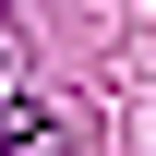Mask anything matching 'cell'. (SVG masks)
<instances>
[{"label": "cell", "instance_id": "cell-1", "mask_svg": "<svg viewBox=\"0 0 156 156\" xmlns=\"http://www.w3.org/2000/svg\"><path fill=\"white\" fill-rule=\"evenodd\" d=\"M0 156H72V132H60L36 96H0Z\"/></svg>", "mask_w": 156, "mask_h": 156}]
</instances>
